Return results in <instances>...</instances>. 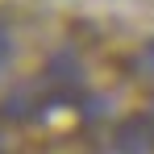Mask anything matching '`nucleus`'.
Instances as JSON below:
<instances>
[{"label": "nucleus", "instance_id": "2", "mask_svg": "<svg viewBox=\"0 0 154 154\" xmlns=\"http://www.w3.org/2000/svg\"><path fill=\"white\" fill-rule=\"evenodd\" d=\"M8 54H13V33L0 25V71H4V63H8Z\"/></svg>", "mask_w": 154, "mask_h": 154}, {"label": "nucleus", "instance_id": "1", "mask_svg": "<svg viewBox=\"0 0 154 154\" xmlns=\"http://www.w3.org/2000/svg\"><path fill=\"white\" fill-rule=\"evenodd\" d=\"M133 63H137V71H150V75H154V42H146V46L137 50Z\"/></svg>", "mask_w": 154, "mask_h": 154}]
</instances>
